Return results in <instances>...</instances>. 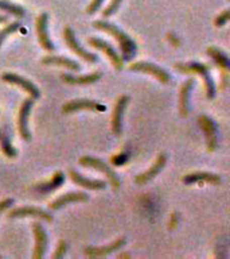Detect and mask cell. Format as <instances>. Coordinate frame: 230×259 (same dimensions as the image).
<instances>
[{
    "label": "cell",
    "instance_id": "16",
    "mask_svg": "<svg viewBox=\"0 0 230 259\" xmlns=\"http://www.w3.org/2000/svg\"><path fill=\"white\" fill-rule=\"evenodd\" d=\"M165 163H167V155H165L164 153L159 154V157L156 158V161L153 162L152 166H151L147 171L136 176L135 182H136L137 185H145V184H148L151 180H153L157 174L160 173L161 170H163V167L165 166Z\"/></svg>",
    "mask_w": 230,
    "mask_h": 259
},
{
    "label": "cell",
    "instance_id": "10",
    "mask_svg": "<svg viewBox=\"0 0 230 259\" xmlns=\"http://www.w3.org/2000/svg\"><path fill=\"white\" fill-rule=\"evenodd\" d=\"M36 36L39 40L40 46L46 50V52H54L55 50V45L52 44L51 38L48 35V15L46 12H42L36 18Z\"/></svg>",
    "mask_w": 230,
    "mask_h": 259
},
{
    "label": "cell",
    "instance_id": "3",
    "mask_svg": "<svg viewBox=\"0 0 230 259\" xmlns=\"http://www.w3.org/2000/svg\"><path fill=\"white\" fill-rule=\"evenodd\" d=\"M80 165L85 166V167H90V169H94L97 171H100L108 178L109 184L114 188V189H119L120 188V177L117 176V173L110 167V166L106 163L105 161L100 159V158L90 157V155H84V157L80 158Z\"/></svg>",
    "mask_w": 230,
    "mask_h": 259
},
{
    "label": "cell",
    "instance_id": "8",
    "mask_svg": "<svg viewBox=\"0 0 230 259\" xmlns=\"http://www.w3.org/2000/svg\"><path fill=\"white\" fill-rule=\"evenodd\" d=\"M88 44L90 45L92 48L97 49V50H100V52L104 53L105 56L109 58V61L112 62L113 68L117 69V70H121V69H123V62H124V61H123L120 54H117V52L114 50L112 44H109V42L101 39V38H96V36L89 38Z\"/></svg>",
    "mask_w": 230,
    "mask_h": 259
},
{
    "label": "cell",
    "instance_id": "35",
    "mask_svg": "<svg viewBox=\"0 0 230 259\" xmlns=\"http://www.w3.org/2000/svg\"><path fill=\"white\" fill-rule=\"evenodd\" d=\"M119 258H131V254H119Z\"/></svg>",
    "mask_w": 230,
    "mask_h": 259
},
{
    "label": "cell",
    "instance_id": "19",
    "mask_svg": "<svg viewBox=\"0 0 230 259\" xmlns=\"http://www.w3.org/2000/svg\"><path fill=\"white\" fill-rule=\"evenodd\" d=\"M69 176H70L72 181L74 182L76 185L81 186V188H85V189L102 190L105 189V186H106V182L102 181V180H92V178L85 177V176L80 174L74 169L69 170Z\"/></svg>",
    "mask_w": 230,
    "mask_h": 259
},
{
    "label": "cell",
    "instance_id": "11",
    "mask_svg": "<svg viewBox=\"0 0 230 259\" xmlns=\"http://www.w3.org/2000/svg\"><path fill=\"white\" fill-rule=\"evenodd\" d=\"M105 105L100 104L96 100H89V99H76V100L68 101L62 107L64 113H73L77 111H94V112H104Z\"/></svg>",
    "mask_w": 230,
    "mask_h": 259
},
{
    "label": "cell",
    "instance_id": "22",
    "mask_svg": "<svg viewBox=\"0 0 230 259\" xmlns=\"http://www.w3.org/2000/svg\"><path fill=\"white\" fill-rule=\"evenodd\" d=\"M42 65H48V66H62L72 72H80L81 65L77 61H73L70 58L61 56H46L40 60Z\"/></svg>",
    "mask_w": 230,
    "mask_h": 259
},
{
    "label": "cell",
    "instance_id": "23",
    "mask_svg": "<svg viewBox=\"0 0 230 259\" xmlns=\"http://www.w3.org/2000/svg\"><path fill=\"white\" fill-rule=\"evenodd\" d=\"M65 181V174L62 171H55L51 180L47 182H40L39 185L35 186V189L40 193H46V192H52V190L58 189L62 186Z\"/></svg>",
    "mask_w": 230,
    "mask_h": 259
},
{
    "label": "cell",
    "instance_id": "15",
    "mask_svg": "<svg viewBox=\"0 0 230 259\" xmlns=\"http://www.w3.org/2000/svg\"><path fill=\"white\" fill-rule=\"evenodd\" d=\"M32 232H34V238H35V248H34V259H42L44 256L46 248L48 246V236L47 232L44 231L43 226L39 222L32 223Z\"/></svg>",
    "mask_w": 230,
    "mask_h": 259
},
{
    "label": "cell",
    "instance_id": "20",
    "mask_svg": "<svg viewBox=\"0 0 230 259\" xmlns=\"http://www.w3.org/2000/svg\"><path fill=\"white\" fill-rule=\"evenodd\" d=\"M101 76H102L101 72L89 73V74H78V76H74V74H70V73H62L61 78H62L64 82L69 85H90L100 80Z\"/></svg>",
    "mask_w": 230,
    "mask_h": 259
},
{
    "label": "cell",
    "instance_id": "12",
    "mask_svg": "<svg viewBox=\"0 0 230 259\" xmlns=\"http://www.w3.org/2000/svg\"><path fill=\"white\" fill-rule=\"evenodd\" d=\"M8 218L10 219H22V218H35L42 219L46 222L51 223L52 219L51 213H48L47 210L42 209V208H36V206H18L14 208L8 212Z\"/></svg>",
    "mask_w": 230,
    "mask_h": 259
},
{
    "label": "cell",
    "instance_id": "29",
    "mask_svg": "<svg viewBox=\"0 0 230 259\" xmlns=\"http://www.w3.org/2000/svg\"><path fill=\"white\" fill-rule=\"evenodd\" d=\"M229 16H230L229 10H223V11H222L219 15H217V18L214 19V24H215L217 27L225 26V24L229 22Z\"/></svg>",
    "mask_w": 230,
    "mask_h": 259
},
{
    "label": "cell",
    "instance_id": "7",
    "mask_svg": "<svg viewBox=\"0 0 230 259\" xmlns=\"http://www.w3.org/2000/svg\"><path fill=\"white\" fill-rule=\"evenodd\" d=\"M199 125L206 138V147L209 153H214L218 149V127L211 117L202 115L199 116Z\"/></svg>",
    "mask_w": 230,
    "mask_h": 259
},
{
    "label": "cell",
    "instance_id": "14",
    "mask_svg": "<svg viewBox=\"0 0 230 259\" xmlns=\"http://www.w3.org/2000/svg\"><path fill=\"white\" fill-rule=\"evenodd\" d=\"M129 103L128 95H121L117 99L116 104H114V109L112 113V120H110V127H112V133L114 135H120L123 133V117H124V112L127 105Z\"/></svg>",
    "mask_w": 230,
    "mask_h": 259
},
{
    "label": "cell",
    "instance_id": "34",
    "mask_svg": "<svg viewBox=\"0 0 230 259\" xmlns=\"http://www.w3.org/2000/svg\"><path fill=\"white\" fill-rule=\"evenodd\" d=\"M6 22H8V16H6V15H0V24L6 23Z\"/></svg>",
    "mask_w": 230,
    "mask_h": 259
},
{
    "label": "cell",
    "instance_id": "4",
    "mask_svg": "<svg viewBox=\"0 0 230 259\" xmlns=\"http://www.w3.org/2000/svg\"><path fill=\"white\" fill-rule=\"evenodd\" d=\"M129 70L132 72H140L149 74V76L155 77L157 81H160L161 84H168L171 77L169 73L165 69L160 68L159 65L152 64V62H147V61H139V62H133L129 65Z\"/></svg>",
    "mask_w": 230,
    "mask_h": 259
},
{
    "label": "cell",
    "instance_id": "6",
    "mask_svg": "<svg viewBox=\"0 0 230 259\" xmlns=\"http://www.w3.org/2000/svg\"><path fill=\"white\" fill-rule=\"evenodd\" d=\"M4 82H8V84H12L20 88L22 91H24L26 93H28V96L34 99V100H38L40 99V91L38 89L35 84H32L31 81L27 80V78H24L22 77L20 74H16V73H10V72H6L2 74L0 77Z\"/></svg>",
    "mask_w": 230,
    "mask_h": 259
},
{
    "label": "cell",
    "instance_id": "25",
    "mask_svg": "<svg viewBox=\"0 0 230 259\" xmlns=\"http://www.w3.org/2000/svg\"><path fill=\"white\" fill-rule=\"evenodd\" d=\"M0 11L7 12L10 15L16 16V18H23L26 15V10L23 7L11 3V2H7V0H0Z\"/></svg>",
    "mask_w": 230,
    "mask_h": 259
},
{
    "label": "cell",
    "instance_id": "1",
    "mask_svg": "<svg viewBox=\"0 0 230 259\" xmlns=\"http://www.w3.org/2000/svg\"><path fill=\"white\" fill-rule=\"evenodd\" d=\"M93 27L96 30H100L102 32H106L109 35H112L119 44L121 52V58L123 61H131L133 57L136 56L137 46L136 42L131 38V36L121 30L120 27H117L116 24L110 23L108 20H94L93 22Z\"/></svg>",
    "mask_w": 230,
    "mask_h": 259
},
{
    "label": "cell",
    "instance_id": "2",
    "mask_svg": "<svg viewBox=\"0 0 230 259\" xmlns=\"http://www.w3.org/2000/svg\"><path fill=\"white\" fill-rule=\"evenodd\" d=\"M175 69L179 70L182 73H195V74H199L203 80V84H205V91H206V97L209 100H213L215 97V93H217V89H215V84H214L213 77H211V73H210L209 65L202 64V62H177L175 64Z\"/></svg>",
    "mask_w": 230,
    "mask_h": 259
},
{
    "label": "cell",
    "instance_id": "33",
    "mask_svg": "<svg viewBox=\"0 0 230 259\" xmlns=\"http://www.w3.org/2000/svg\"><path fill=\"white\" fill-rule=\"evenodd\" d=\"M168 39L171 40V42H172V45L174 46H179V39H178V38H175V35H174L172 32H169L168 34Z\"/></svg>",
    "mask_w": 230,
    "mask_h": 259
},
{
    "label": "cell",
    "instance_id": "18",
    "mask_svg": "<svg viewBox=\"0 0 230 259\" xmlns=\"http://www.w3.org/2000/svg\"><path fill=\"white\" fill-rule=\"evenodd\" d=\"M89 201V194L85 192H70V193H65L55 198L54 201L50 202V209L58 210L64 206L72 204V202H86Z\"/></svg>",
    "mask_w": 230,
    "mask_h": 259
},
{
    "label": "cell",
    "instance_id": "30",
    "mask_svg": "<svg viewBox=\"0 0 230 259\" xmlns=\"http://www.w3.org/2000/svg\"><path fill=\"white\" fill-rule=\"evenodd\" d=\"M66 251H68V244H66L65 240H61V242L56 244V250L55 252L52 254V258L54 259L64 258L65 254H66Z\"/></svg>",
    "mask_w": 230,
    "mask_h": 259
},
{
    "label": "cell",
    "instance_id": "17",
    "mask_svg": "<svg viewBox=\"0 0 230 259\" xmlns=\"http://www.w3.org/2000/svg\"><path fill=\"white\" fill-rule=\"evenodd\" d=\"M182 181L185 185H194L198 182H205V184H210V185H219L221 177L218 174L210 173V171H194V173L183 176Z\"/></svg>",
    "mask_w": 230,
    "mask_h": 259
},
{
    "label": "cell",
    "instance_id": "9",
    "mask_svg": "<svg viewBox=\"0 0 230 259\" xmlns=\"http://www.w3.org/2000/svg\"><path fill=\"white\" fill-rule=\"evenodd\" d=\"M34 107V99H26L22 103L19 108V113H18V131L22 139L26 142H31V133L28 128V117L31 113V109Z\"/></svg>",
    "mask_w": 230,
    "mask_h": 259
},
{
    "label": "cell",
    "instance_id": "24",
    "mask_svg": "<svg viewBox=\"0 0 230 259\" xmlns=\"http://www.w3.org/2000/svg\"><path fill=\"white\" fill-rule=\"evenodd\" d=\"M206 53H207V56H210L213 58L214 62H215L219 68L223 69V70H227V69H229V57H227V54H226L223 50H221V49L218 48H214V46H210V48H207Z\"/></svg>",
    "mask_w": 230,
    "mask_h": 259
},
{
    "label": "cell",
    "instance_id": "31",
    "mask_svg": "<svg viewBox=\"0 0 230 259\" xmlns=\"http://www.w3.org/2000/svg\"><path fill=\"white\" fill-rule=\"evenodd\" d=\"M102 3H104V0H92V2H90V4H89L88 7H86V12H88L89 15L96 14V12L101 8V4Z\"/></svg>",
    "mask_w": 230,
    "mask_h": 259
},
{
    "label": "cell",
    "instance_id": "36",
    "mask_svg": "<svg viewBox=\"0 0 230 259\" xmlns=\"http://www.w3.org/2000/svg\"><path fill=\"white\" fill-rule=\"evenodd\" d=\"M0 137H2V133H0Z\"/></svg>",
    "mask_w": 230,
    "mask_h": 259
},
{
    "label": "cell",
    "instance_id": "26",
    "mask_svg": "<svg viewBox=\"0 0 230 259\" xmlns=\"http://www.w3.org/2000/svg\"><path fill=\"white\" fill-rule=\"evenodd\" d=\"M0 147H2L4 155H7L8 158H15L18 155V150L11 145V141L6 135L0 137Z\"/></svg>",
    "mask_w": 230,
    "mask_h": 259
},
{
    "label": "cell",
    "instance_id": "32",
    "mask_svg": "<svg viewBox=\"0 0 230 259\" xmlns=\"http://www.w3.org/2000/svg\"><path fill=\"white\" fill-rule=\"evenodd\" d=\"M11 205H14V200H12V198L8 197L2 200V201H0V214L3 213L4 210H7Z\"/></svg>",
    "mask_w": 230,
    "mask_h": 259
},
{
    "label": "cell",
    "instance_id": "21",
    "mask_svg": "<svg viewBox=\"0 0 230 259\" xmlns=\"http://www.w3.org/2000/svg\"><path fill=\"white\" fill-rule=\"evenodd\" d=\"M195 80L194 78H187L183 82L179 92V112L182 116H187L190 113V95L194 88Z\"/></svg>",
    "mask_w": 230,
    "mask_h": 259
},
{
    "label": "cell",
    "instance_id": "28",
    "mask_svg": "<svg viewBox=\"0 0 230 259\" xmlns=\"http://www.w3.org/2000/svg\"><path fill=\"white\" fill-rule=\"evenodd\" d=\"M121 3H123V0H110V3H109L108 6H106V8L102 11L104 18H109V16L114 15V14L119 11Z\"/></svg>",
    "mask_w": 230,
    "mask_h": 259
},
{
    "label": "cell",
    "instance_id": "13",
    "mask_svg": "<svg viewBox=\"0 0 230 259\" xmlns=\"http://www.w3.org/2000/svg\"><path fill=\"white\" fill-rule=\"evenodd\" d=\"M125 243H127V239H125L124 236H121V238H117L116 240H113L112 243H109V244H106V246L84 247V254L88 255V256H92V258L106 256V255L112 254V252H114V251L121 250V248L125 246Z\"/></svg>",
    "mask_w": 230,
    "mask_h": 259
},
{
    "label": "cell",
    "instance_id": "27",
    "mask_svg": "<svg viewBox=\"0 0 230 259\" xmlns=\"http://www.w3.org/2000/svg\"><path fill=\"white\" fill-rule=\"evenodd\" d=\"M20 22H12V23L7 24L3 30H0V48H2V45L4 44V40L7 39L8 36L12 35V34H15L18 30L20 28Z\"/></svg>",
    "mask_w": 230,
    "mask_h": 259
},
{
    "label": "cell",
    "instance_id": "5",
    "mask_svg": "<svg viewBox=\"0 0 230 259\" xmlns=\"http://www.w3.org/2000/svg\"><path fill=\"white\" fill-rule=\"evenodd\" d=\"M64 39L66 42V46H68L70 50H72L76 56H78L81 60H84L85 62H89V64H94L98 61V57L96 54H93V53H89L86 49H84L80 45V42L77 40L76 34L73 31L72 28L66 26L64 28Z\"/></svg>",
    "mask_w": 230,
    "mask_h": 259
}]
</instances>
